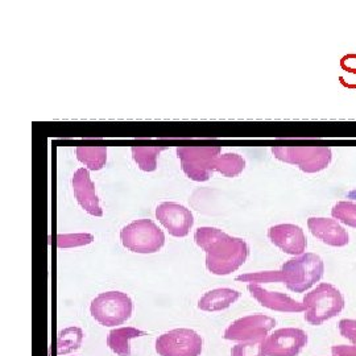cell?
<instances>
[{"instance_id": "4fadbf2b", "label": "cell", "mask_w": 356, "mask_h": 356, "mask_svg": "<svg viewBox=\"0 0 356 356\" xmlns=\"http://www.w3.org/2000/svg\"><path fill=\"white\" fill-rule=\"evenodd\" d=\"M73 191L78 204L92 216H102L99 198L95 193V184L90 178L89 169L81 168L73 176Z\"/></svg>"}, {"instance_id": "277c9868", "label": "cell", "mask_w": 356, "mask_h": 356, "mask_svg": "<svg viewBox=\"0 0 356 356\" xmlns=\"http://www.w3.org/2000/svg\"><path fill=\"white\" fill-rule=\"evenodd\" d=\"M90 314L104 327L126 323L134 314V301L126 293L111 291L98 294L90 304Z\"/></svg>"}, {"instance_id": "44dd1931", "label": "cell", "mask_w": 356, "mask_h": 356, "mask_svg": "<svg viewBox=\"0 0 356 356\" xmlns=\"http://www.w3.org/2000/svg\"><path fill=\"white\" fill-rule=\"evenodd\" d=\"M164 149V147H134L131 152L141 170L154 172L157 169V157Z\"/></svg>"}, {"instance_id": "3957f363", "label": "cell", "mask_w": 356, "mask_h": 356, "mask_svg": "<svg viewBox=\"0 0 356 356\" xmlns=\"http://www.w3.org/2000/svg\"><path fill=\"white\" fill-rule=\"evenodd\" d=\"M302 304L306 309V322L314 326L337 317L346 305L342 293L327 282H321L316 289L307 293Z\"/></svg>"}, {"instance_id": "8992f818", "label": "cell", "mask_w": 356, "mask_h": 356, "mask_svg": "<svg viewBox=\"0 0 356 356\" xmlns=\"http://www.w3.org/2000/svg\"><path fill=\"white\" fill-rule=\"evenodd\" d=\"M272 153L277 160L297 165L305 173L325 170L332 160V151L327 147H273Z\"/></svg>"}, {"instance_id": "30bf717a", "label": "cell", "mask_w": 356, "mask_h": 356, "mask_svg": "<svg viewBox=\"0 0 356 356\" xmlns=\"http://www.w3.org/2000/svg\"><path fill=\"white\" fill-rule=\"evenodd\" d=\"M307 344V334L301 329L286 327L268 335L264 342L266 356H297Z\"/></svg>"}, {"instance_id": "cb8c5ba5", "label": "cell", "mask_w": 356, "mask_h": 356, "mask_svg": "<svg viewBox=\"0 0 356 356\" xmlns=\"http://www.w3.org/2000/svg\"><path fill=\"white\" fill-rule=\"evenodd\" d=\"M94 242V236L91 234H64L56 236V245L58 248H74L88 245Z\"/></svg>"}, {"instance_id": "5bb4252c", "label": "cell", "mask_w": 356, "mask_h": 356, "mask_svg": "<svg viewBox=\"0 0 356 356\" xmlns=\"http://www.w3.org/2000/svg\"><path fill=\"white\" fill-rule=\"evenodd\" d=\"M248 292L254 300L266 309L281 313H305V305L302 302L296 301L288 294L280 292H269L260 285L250 284L247 285Z\"/></svg>"}, {"instance_id": "5b68a950", "label": "cell", "mask_w": 356, "mask_h": 356, "mask_svg": "<svg viewBox=\"0 0 356 356\" xmlns=\"http://www.w3.org/2000/svg\"><path fill=\"white\" fill-rule=\"evenodd\" d=\"M120 242L131 252L156 254L165 245V235L151 219H138L120 229Z\"/></svg>"}, {"instance_id": "603a6c76", "label": "cell", "mask_w": 356, "mask_h": 356, "mask_svg": "<svg viewBox=\"0 0 356 356\" xmlns=\"http://www.w3.org/2000/svg\"><path fill=\"white\" fill-rule=\"evenodd\" d=\"M236 281L245 282V284H275V282H282L281 270H264V272H254V273H245L242 276H238Z\"/></svg>"}, {"instance_id": "2e32d148", "label": "cell", "mask_w": 356, "mask_h": 356, "mask_svg": "<svg viewBox=\"0 0 356 356\" xmlns=\"http://www.w3.org/2000/svg\"><path fill=\"white\" fill-rule=\"evenodd\" d=\"M242 297V293L229 289V288H218L204 293L198 301V309L207 313H216L229 309Z\"/></svg>"}, {"instance_id": "4316f807", "label": "cell", "mask_w": 356, "mask_h": 356, "mask_svg": "<svg viewBox=\"0 0 356 356\" xmlns=\"http://www.w3.org/2000/svg\"><path fill=\"white\" fill-rule=\"evenodd\" d=\"M330 356H356V346L338 344L331 348Z\"/></svg>"}, {"instance_id": "ac0fdd59", "label": "cell", "mask_w": 356, "mask_h": 356, "mask_svg": "<svg viewBox=\"0 0 356 356\" xmlns=\"http://www.w3.org/2000/svg\"><path fill=\"white\" fill-rule=\"evenodd\" d=\"M76 159L89 170H101L107 163V148L106 147H78L76 149Z\"/></svg>"}, {"instance_id": "d6986e66", "label": "cell", "mask_w": 356, "mask_h": 356, "mask_svg": "<svg viewBox=\"0 0 356 356\" xmlns=\"http://www.w3.org/2000/svg\"><path fill=\"white\" fill-rule=\"evenodd\" d=\"M83 342V331L79 327H67L58 334L57 338V355L63 356L76 351Z\"/></svg>"}, {"instance_id": "d4e9b609", "label": "cell", "mask_w": 356, "mask_h": 356, "mask_svg": "<svg viewBox=\"0 0 356 356\" xmlns=\"http://www.w3.org/2000/svg\"><path fill=\"white\" fill-rule=\"evenodd\" d=\"M264 341L241 342L231 348V356H266Z\"/></svg>"}, {"instance_id": "8fae6325", "label": "cell", "mask_w": 356, "mask_h": 356, "mask_svg": "<svg viewBox=\"0 0 356 356\" xmlns=\"http://www.w3.org/2000/svg\"><path fill=\"white\" fill-rule=\"evenodd\" d=\"M157 220L175 238H185L191 232L194 216L191 210L176 202H163L156 207Z\"/></svg>"}, {"instance_id": "ffe728a7", "label": "cell", "mask_w": 356, "mask_h": 356, "mask_svg": "<svg viewBox=\"0 0 356 356\" xmlns=\"http://www.w3.org/2000/svg\"><path fill=\"white\" fill-rule=\"evenodd\" d=\"M245 168V160L241 154L226 153L220 154L216 161V170L225 177H236L242 173Z\"/></svg>"}, {"instance_id": "9c48e42d", "label": "cell", "mask_w": 356, "mask_h": 356, "mask_svg": "<svg viewBox=\"0 0 356 356\" xmlns=\"http://www.w3.org/2000/svg\"><path fill=\"white\" fill-rule=\"evenodd\" d=\"M276 327V319L264 314H252L234 321L223 332L231 342H254L267 339L268 332Z\"/></svg>"}, {"instance_id": "9a60e30c", "label": "cell", "mask_w": 356, "mask_h": 356, "mask_svg": "<svg viewBox=\"0 0 356 356\" xmlns=\"http://www.w3.org/2000/svg\"><path fill=\"white\" fill-rule=\"evenodd\" d=\"M307 227L313 236L331 247H344L350 242L348 232L330 218H309Z\"/></svg>"}, {"instance_id": "484cf974", "label": "cell", "mask_w": 356, "mask_h": 356, "mask_svg": "<svg viewBox=\"0 0 356 356\" xmlns=\"http://www.w3.org/2000/svg\"><path fill=\"white\" fill-rule=\"evenodd\" d=\"M338 327L342 337L356 346V319H342L338 323Z\"/></svg>"}, {"instance_id": "52a82bcc", "label": "cell", "mask_w": 356, "mask_h": 356, "mask_svg": "<svg viewBox=\"0 0 356 356\" xmlns=\"http://www.w3.org/2000/svg\"><path fill=\"white\" fill-rule=\"evenodd\" d=\"M220 151V147H178L177 156L186 177L204 182L211 178L216 170V161Z\"/></svg>"}, {"instance_id": "e0dca14e", "label": "cell", "mask_w": 356, "mask_h": 356, "mask_svg": "<svg viewBox=\"0 0 356 356\" xmlns=\"http://www.w3.org/2000/svg\"><path fill=\"white\" fill-rule=\"evenodd\" d=\"M145 335V331L136 327H119L108 332L107 346L118 356H131L129 341Z\"/></svg>"}, {"instance_id": "7c38bea8", "label": "cell", "mask_w": 356, "mask_h": 356, "mask_svg": "<svg viewBox=\"0 0 356 356\" xmlns=\"http://www.w3.org/2000/svg\"><path fill=\"white\" fill-rule=\"evenodd\" d=\"M267 235L269 241L285 254L301 256L307 247L305 232L296 225L282 223L272 226L268 229Z\"/></svg>"}, {"instance_id": "7a4b0ae2", "label": "cell", "mask_w": 356, "mask_h": 356, "mask_svg": "<svg viewBox=\"0 0 356 356\" xmlns=\"http://www.w3.org/2000/svg\"><path fill=\"white\" fill-rule=\"evenodd\" d=\"M280 270L282 282L289 291L304 293L322 279L325 264L318 254H304L284 263Z\"/></svg>"}, {"instance_id": "7402d4cb", "label": "cell", "mask_w": 356, "mask_h": 356, "mask_svg": "<svg viewBox=\"0 0 356 356\" xmlns=\"http://www.w3.org/2000/svg\"><path fill=\"white\" fill-rule=\"evenodd\" d=\"M331 216L335 220H339L346 226L356 229V204L348 201H341L331 210Z\"/></svg>"}, {"instance_id": "6da1fadb", "label": "cell", "mask_w": 356, "mask_h": 356, "mask_svg": "<svg viewBox=\"0 0 356 356\" xmlns=\"http://www.w3.org/2000/svg\"><path fill=\"white\" fill-rule=\"evenodd\" d=\"M194 242L206 252V268L211 275L229 276L242 267L250 256V247L241 238L216 227H200Z\"/></svg>"}, {"instance_id": "ba28073f", "label": "cell", "mask_w": 356, "mask_h": 356, "mask_svg": "<svg viewBox=\"0 0 356 356\" xmlns=\"http://www.w3.org/2000/svg\"><path fill=\"white\" fill-rule=\"evenodd\" d=\"M204 341L197 331L191 329H175L161 334L154 343L160 356H200Z\"/></svg>"}]
</instances>
